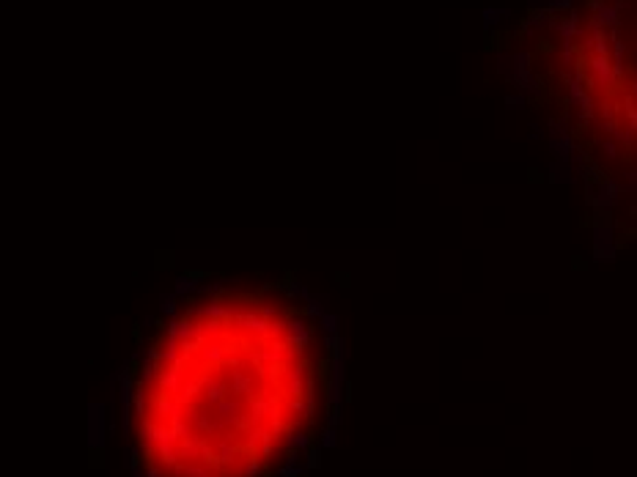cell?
I'll list each match as a JSON object with an SVG mask.
<instances>
[{
    "mask_svg": "<svg viewBox=\"0 0 637 477\" xmlns=\"http://www.w3.org/2000/svg\"><path fill=\"white\" fill-rule=\"evenodd\" d=\"M525 102H528V96L525 94H511L509 99H506L509 107H525Z\"/></svg>",
    "mask_w": 637,
    "mask_h": 477,
    "instance_id": "277c9868",
    "label": "cell"
},
{
    "mask_svg": "<svg viewBox=\"0 0 637 477\" xmlns=\"http://www.w3.org/2000/svg\"><path fill=\"white\" fill-rule=\"evenodd\" d=\"M335 346L281 283H195L168 299L127 382L138 477H288L324 434Z\"/></svg>",
    "mask_w": 637,
    "mask_h": 477,
    "instance_id": "6da1fadb",
    "label": "cell"
},
{
    "mask_svg": "<svg viewBox=\"0 0 637 477\" xmlns=\"http://www.w3.org/2000/svg\"><path fill=\"white\" fill-rule=\"evenodd\" d=\"M594 236H596V242H594L596 255L612 258V255H615V247H612V228H610V225H596V228H594Z\"/></svg>",
    "mask_w": 637,
    "mask_h": 477,
    "instance_id": "7a4b0ae2",
    "label": "cell"
},
{
    "mask_svg": "<svg viewBox=\"0 0 637 477\" xmlns=\"http://www.w3.org/2000/svg\"><path fill=\"white\" fill-rule=\"evenodd\" d=\"M503 17H509V8H489V11L483 14V25L492 28V25H497Z\"/></svg>",
    "mask_w": 637,
    "mask_h": 477,
    "instance_id": "3957f363",
    "label": "cell"
}]
</instances>
